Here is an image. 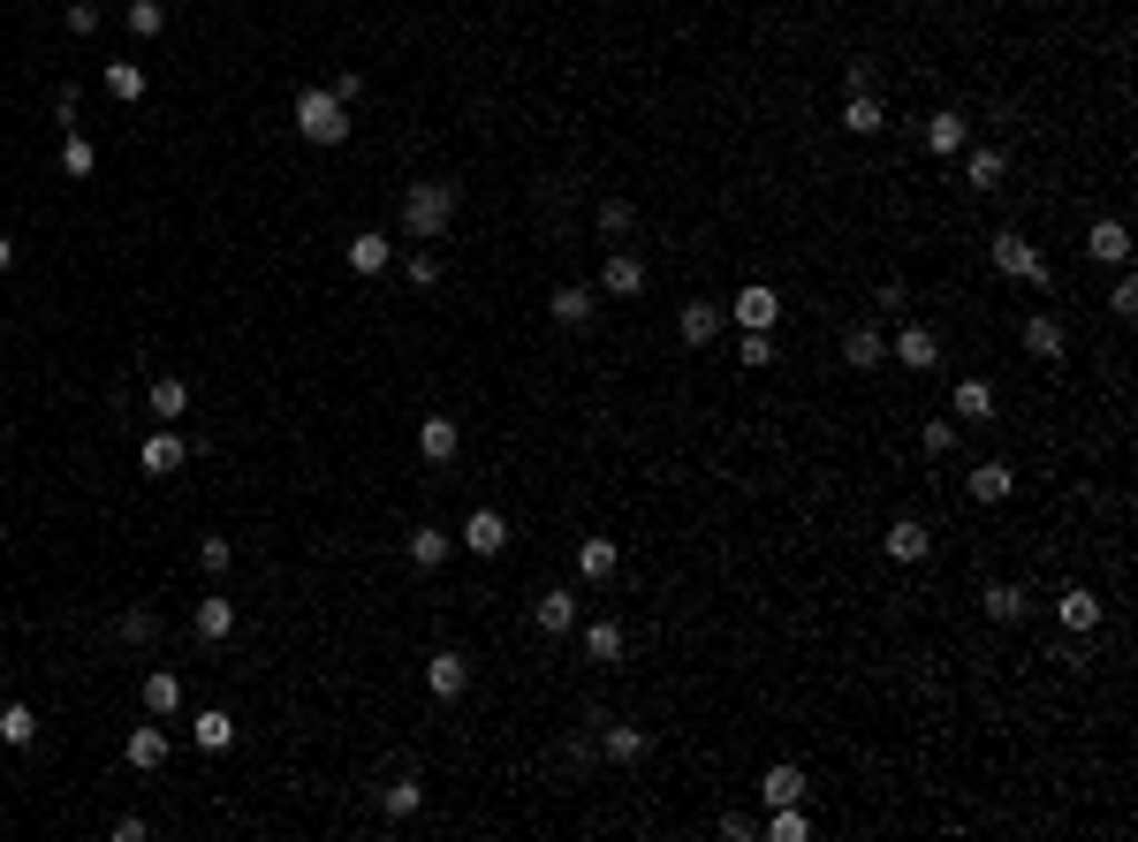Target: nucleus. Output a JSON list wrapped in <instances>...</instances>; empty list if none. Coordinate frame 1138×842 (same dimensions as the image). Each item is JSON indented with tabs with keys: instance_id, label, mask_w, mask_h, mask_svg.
Masks as SVG:
<instances>
[{
	"instance_id": "nucleus-31",
	"label": "nucleus",
	"mask_w": 1138,
	"mask_h": 842,
	"mask_svg": "<svg viewBox=\"0 0 1138 842\" xmlns=\"http://www.w3.org/2000/svg\"><path fill=\"white\" fill-rule=\"evenodd\" d=\"M532 623H540V631H577V600H570V592H540V607H532Z\"/></svg>"
},
{
	"instance_id": "nucleus-39",
	"label": "nucleus",
	"mask_w": 1138,
	"mask_h": 842,
	"mask_svg": "<svg viewBox=\"0 0 1138 842\" xmlns=\"http://www.w3.org/2000/svg\"><path fill=\"white\" fill-rule=\"evenodd\" d=\"M843 357H850V365H881V357H888L881 327H850V335H843Z\"/></svg>"
},
{
	"instance_id": "nucleus-1",
	"label": "nucleus",
	"mask_w": 1138,
	"mask_h": 842,
	"mask_svg": "<svg viewBox=\"0 0 1138 842\" xmlns=\"http://www.w3.org/2000/svg\"><path fill=\"white\" fill-rule=\"evenodd\" d=\"M395 220H403L410 244H441L448 220H456V182H410L403 206H395Z\"/></svg>"
},
{
	"instance_id": "nucleus-51",
	"label": "nucleus",
	"mask_w": 1138,
	"mask_h": 842,
	"mask_svg": "<svg viewBox=\"0 0 1138 842\" xmlns=\"http://www.w3.org/2000/svg\"><path fill=\"white\" fill-rule=\"evenodd\" d=\"M8 266H16V244H8V236H0V274H8Z\"/></svg>"
},
{
	"instance_id": "nucleus-28",
	"label": "nucleus",
	"mask_w": 1138,
	"mask_h": 842,
	"mask_svg": "<svg viewBox=\"0 0 1138 842\" xmlns=\"http://www.w3.org/2000/svg\"><path fill=\"white\" fill-rule=\"evenodd\" d=\"M182 456H190V448H182V433H152V440H145V456H137V464L152 470V478H168V470H182Z\"/></svg>"
},
{
	"instance_id": "nucleus-37",
	"label": "nucleus",
	"mask_w": 1138,
	"mask_h": 842,
	"mask_svg": "<svg viewBox=\"0 0 1138 842\" xmlns=\"http://www.w3.org/2000/svg\"><path fill=\"white\" fill-rule=\"evenodd\" d=\"M91 168H99V152H91V137H77V129H61V175H77V182H85Z\"/></svg>"
},
{
	"instance_id": "nucleus-34",
	"label": "nucleus",
	"mask_w": 1138,
	"mask_h": 842,
	"mask_svg": "<svg viewBox=\"0 0 1138 842\" xmlns=\"http://www.w3.org/2000/svg\"><path fill=\"white\" fill-rule=\"evenodd\" d=\"M957 418H971V425L994 418V387L987 379H957Z\"/></svg>"
},
{
	"instance_id": "nucleus-21",
	"label": "nucleus",
	"mask_w": 1138,
	"mask_h": 842,
	"mask_svg": "<svg viewBox=\"0 0 1138 842\" xmlns=\"http://www.w3.org/2000/svg\"><path fill=\"white\" fill-rule=\"evenodd\" d=\"M600 752L615 759V766H631V759H645V729L637 721H607L600 729Z\"/></svg>"
},
{
	"instance_id": "nucleus-8",
	"label": "nucleus",
	"mask_w": 1138,
	"mask_h": 842,
	"mask_svg": "<svg viewBox=\"0 0 1138 842\" xmlns=\"http://www.w3.org/2000/svg\"><path fill=\"white\" fill-rule=\"evenodd\" d=\"M464 547L494 562V554L508 547V516H502V508H471V516H464Z\"/></svg>"
},
{
	"instance_id": "nucleus-20",
	"label": "nucleus",
	"mask_w": 1138,
	"mask_h": 842,
	"mask_svg": "<svg viewBox=\"0 0 1138 842\" xmlns=\"http://www.w3.org/2000/svg\"><path fill=\"white\" fill-rule=\"evenodd\" d=\"M623 645H631V637H623V623H615V615L585 623V653L600 661V668H615V661H623Z\"/></svg>"
},
{
	"instance_id": "nucleus-3",
	"label": "nucleus",
	"mask_w": 1138,
	"mask_h": 842,
	"mask_svg": "<svg viewBox=\"0 0 1138 842\" xmlns=\"http://www.w3.org/2000/svg\"><path fill=\"white\" fill-rule=\"evenodd\" d=\"M987 251H994V266H1002L1010 281H1032V289H1048V258H1040V244H1025L1017 228H1002Z\"/></svg>"
},
{
	"instance_id": "nucleus-49",
	"label": "nucleus",
	"mask_w": 1138,
	"mask_h": 842,
	"mask_svg": "<svg viewBox=\"0 0 1138 842\" xmlns=\"http://www.w3.org/2000/svg\"><path fill=\"white\" fill-rule=\"evenodd\" d=\"M69 31H77V39L99 31V8H91V0H69Z\"/></svg>"
},
{
	"instance_id": "nucleus-38",
	"label": "nucleus",
	"mask_w": 1138,
	"mask_h": 842,
	"mask_svg": "<svg viewBox=\"0 0 1138 842\" xmlns=\"http://www.w3.org/2000/svg\"><path fill=\"white\" fill-rule=\"evenodd\" d=\"M122 23L137 31V39H160V31H168V8H160V0H129Z\"/></svg>"
},
{
	"instance_id": "nucleus-22",
	"label": "nucleus",
	"mask_w": 1138,
	"mask_h": 842,
	"mask_svg": "<svg viewBox=\"0 0 1138 842\" xmlns=\"http://www.w3.org/2000/svg\"><path fill=\"white\" fill-rule=\"evenodd\" d=\"M387 266H395V244L387 236H373V228L349 236V274H387Z\"/></svg>"
},
{
	"instance_id": "nucleus-33",
	"label": "nucleus",
	"mask_w": 1138,
	"mask_h": 842,
	"mask_svg": "<svg viewBox=\"0 0 1138 842\" xmlns=\"http://www.w3.org/2000/svg\"><path fill=\"white\" fill-rule=\"evenodd\" d=\"M115 637H122V645H152V637H160V615H152V607H122V615H115Z\"/></svg>"
},
{
	"instance_id": "nucleus-7",
	"label": "nucleus",
	"mask_w": 1138,
	"mask_h": 842,
	"mask_svg": "<svg viewBox=\"0 0 1138 842\" xmlns=\"http://www.w3.org/2000/svg\"><path fill=\"white\" fill-rule=\"evenodd\" d=\"M675 327H683V341H691V349H706V341H721V327H729V311H721L714 296H691Z\"/></svg>"
},
{
	"instance_id": "nucleus-41",
	"label": "nucleus",
	"mask_w": 1138,
	"mask_h": 842,
	"mask_svg": "<svg viewBox=\"0 0 1138 842\" xmlns=\"http://www.w3.org/2000/svg\"><path fill=\"white\" fill-rule=\"evenodd\" d=\"M1002 168H1010V160H1002L994 145H979V152H971V190H1002Z\"/></svg>"
},
{
	"instance_id": "nucleus-23",
	"label": "nucleus",
	"mask_w": 1138,
	"mask_h": 842,
	"mask_svg": "<svg viewBox=\"0 0 1138 842\" xmlns=\"http://www.w3.org/2000/svg\"><path fill=\"white\" fill-rule=\"evenodd\" d=\"M190 744H198V752H228V744H236V714L206 706V714L190 721Z\"/></svg>"
},
{
	"instance_id": "nucleus-30",
	"label": "nucleus",
	"mask_w": 1138,
	"mask_h": 842,
	"mask_svg": "<svg viewBox=\"0 0 1138 842\" xmlns=\"http://www.w3.org/2000/svg\"><path fill=\"white\" fill-rule=\"evenodd\" d=\"M0 744H8V752H31V744H39V714H31V706H0Z\"/></svg>"
},
{
	"instance_id": "nucleus-13",
	"label": "nucleus",
	"mask_w": 1138,
	"mask_h": 842,
	"mask_svg": "<svg viewBox=\"0 0 1138 842\" xmlns=\"http://www.w3.org/2000/svg\"><path fill=\"white\" fill-rule=\"evenodd\" d=\"M1086 258L1124 266V258H1131V228H1124V220H1094V228H1086Z\"/></svg>"
},
{
	"instance_id": "nucleus-4",
	"label": "nucleus",
	"mask_w": 1138,
	"mask_h": 842,
	"mask_svg": "<svg viewBox=\"0 0 1138 842\" xmlns=\"http://www.w3.org/2000/svg\"><path fill=\"white\" fill-rule=\"evenodd\" d=\"M425 691H433V699H464V691H471V661L456 653V645L425 653Z\"/></svg>"
},
{
	"instance_id": "nucleus-47",
	"label": "nucleus",
	"mask_w": 1138,
	"mask_h": 842,
	"mask_svg": "<svg viewBox=\"0 0 1138 842\" xmlns=\"http://www.w3.org/2000/svg\"><path fill=\"white\" fill-rule=\"evenodd\" d=\"M919 440H927V456H949V448H957V425H949V418H933L927 433H919Z\"/></svg>"
},
{
	"instance_id": "nucleus-11",
	"label": "nucleus",
	"mask_w": 1138,
	"mask_h": 842,
	"mask_svg": "<svg viewBox=\"0 0 1138 842\" xmlns=\"http://www.w3.org/2000/svg\"><path fill=\"white\" fill-rule=\"evenodd\" d=\"M881 554H888V562H927V554H933L927 524H919V516H895V524H888V539H881Z\"/></svg>"
},
{
	"instance_id": "nucleus-9",
	"label": "nucleus",
	"mask_w": 1138,
	"mask_h": 842,
	"mask_svg": "<svg viewBox=\"0 0 1138 842\" xmlns=\"http://www.w3.org/2000/svg\"><path fill=\"white\" fill-rule=\"evenodd\" d=\"M1062 349H1070L1062 319H1055V311H1032V319H1025V357H1040V365H1062Z\"/></svg>"
},
{
	"instance_id": "nucleus-17",
	"label": "nucleus",
	"mask_w": 1138,
	"mask_h": 842,
	"mask_svg": "<svg viewBox=\"0 0 1138 842\" xmlns=\"http://www.w3.org/2000/svg\"><path fill=\"white\" fill-rule=\"evenodd\" d=\"M547 311H554V327H592V311H600V304H592V289L562 281V289L547 296Z\"/></svg>"
},
{
	"instance_id": "nucleus-35",
	"label": "nucleus",
	"mask_w": 1138,
	"mask_h": 842,
	"mask_svg": "<svg viewBox=\"0 0 1138 842\" xmlns=\"http://www.w3.org/2000/svg\"><path fill=\"white\" fill-rule=\"evenodd\" d=\"M122 752H129V766H145V774H152V766L168 759V736H160V729H129Z\"/></svg>"
},
{
	"instance_id": "nucleus-15",
	"label": "nucleus",
	"mask_w": 1138,
	"mask_h": 842,
	"mask_svg": "<svg viewBox=\"0 0 1138 842\" xmlns=\"http://www.w3.org/2000/svg\"><path fill=\"white\" fill-rule=\"evenodd\" d=\"M600 289H607V296H637V289H645V258H637V251H607Z\"/></svg>"
},
{
	"instance_id": "nucleus-48",
	"label": "nucleus",
	"mask_w": 1138,
	"mask_h": 842,
	"mask_svg": "<svg viewBox=\"0 0 1138 842\" xmlns=\"http://www.w3.org/2000/svg\"><path fill=\"white\" fill-rule=\"evenodd\" d=\"M873 85H881V69H873V61H850V69H843V99H850V91H873Z\"/></svg>"
},
{
	"instance_id": "nucleus-14",
	"label": "nucleus",
	"mask_w": 1138,
	"mask_h": 842,
	"mask_svg": "<svg viewBox=\"0 0 1138 842\" xmlns=\"http://www.w3.org/2000/svg\"><path fill=\"white\" fill-rule=\"evenodd\" d=\"M895 365L933 373V365H941V335H933V327H903V335H895Z\"/></svg>"
},
{
	"instance_id": "nucleus-52",
	"label": "nucleus",
	"mask_w": 1138,
	"mask_h": 842,
	"mask_svg": "<svg viewBox=\"0 0 1138 842\" xmlns=\"http://www.w3.org/2000/svg\"><path fill=\"white\" fill-rule=\"evenodd\" d=\"M0 706H8V699H0Z\"/></svg>"
},
{
	"instance_id": "nucleus-10",
	"label": "nucleus",
	"mask_w": 1138,
	"mask_h": 842,
	"mask_svg": "<svg viewBox=\"0 0 1138 842\" xmlns=\"http://www.w3.org/2000/svg\"><path fill=\"white\" fill-rule=\"evenodd\" d=\"M979 607H987V623H1025L1032 615V592L1010 585V577H994V585L979 592Z\"/></svg>"
},
{
	"instance_id": "nucleus-36",
	"label": "nucleus",
	"mask_w": 1138,
	"mask_h": 842,
	"mask_svg": "<svg viewBox=\"0 0 1138 842\" xmlns=\"http://www.w3.org/2000/svg\"><path fill=\"white\" fill-rule=\"evenodd\" d=\"M964 137H971L964 115H949V107H941V115L927 122V145H933V152H964Z\"/></svg>"
},
{
	"instance_id": "nucleus-19",
	"label": "nucleus",
	"mask_w": 1138,
	"mask_h": 842,
	"mask_svg": "<svg viewBox=\"0 0 1138 842\" xmlns=\"http://www.w3.org/2000/svg\"><path fill=\"white\" fill-rule=\"evenodd\" d=\"M1055 615H1062V631H1078V637L1100 631V600H1094L1086 585H1070V592H1062V600H1055Z\"/></svg>"
},
{
	"instance_id": "nucleus-32",
	"label": "nucleus",
	"mask_w": 1138,
	"mask_h": 842,
	"mask_svg": "<svg viewBox=\"0 0 1138 842\" xmlns=\"http://www.w3.org/2000/svg\"><path fill=\"white\" fill-rule=\"evenodd\" d=\"M175 706H182V675L152 668L145 675V714H175Z\"/></svg>"
},
{
	"instance_id": "nucleus-46",
	"label": "nucleus",
	"mask_w": 1138,
	"mask_h": 842,
	"mask_svg": "<svg viewBox=\"0 0 1138 842\" xmlns=\"http://www.w3.org/2000/svg\"><path fill=\"white\" fill-rule=\"evenodd\" d=\"M1108 311H1116V319H1131V311H1138V281H1131V274H1116V289H1108Z\"/></svg>"
},
{
	"instance_id": "nucleus-45",
	"label": "nucleus",
	"mask_w": 1138,
	"mask_h": 842,
	"mask_svg": "<svg viewBox=\"0 0 1138 842\" xmlns=\"http://www.w3.org/2000/svg\"><path fill=\"white\" fill-rule=\"evenodd\" d=\"M228 562H236V547H228L220 532H212V539H198V569H206V577H220Z\"/></svg>"
},
{
	"instance_id": "nucleus-50",
	"label": "nucleus",
	"mask_w": 1138,
	"mask_h": 842,
	"mask_svg": "<svg viewBox=\"0 0 1138 842\" xmlns=\"http://www.w3.org/2000/svg\"><path fill=\"white\" fill-rule=\"evenodd\" d=\"M327 91H335L342 107H349V99H357V91H365V77H357V69H342V77H335V85H327Z\"/></svg>"
},
{
	"instance_id": "nucleus-24",
	"label": "nucleus",
	"mask_w": 1138,
	"mask_h": 842,
	"mask_svg": "<svg viewBox=\"0 0 1138 842\" xmlns=\"http://www.w3.org/2000/svg\"><path fill=\"white\" fill-rule=\"evenodd\" d=\"M403 554H410V562H418V569H441V562H448V554H456V539H448V532H441V524H418V532H410V547H403Z\"/></svg>"
},
{
	"instance_id": "nucleus-16",
	"label": "nucleus",
	"mask_w": 1138,
	"mask_h": 842,
	"mask_svg": "<svg viewBox=\"0 0 1138 842\" xmlns=\"http://www.w3.org/2000/svg\"><path fill=\"white\" fill-rule=\"evenodd\" d=\"M759 798H766V804H804V766L774 759V766L759 774Z\"/></svg>"
},
{
	"instance_id": "nucleus-6",
	"label": "nucleus",
	"mask_w": 1138,
	"mask_h": 842,
	"mask_svg": "<svg viewBox=\"0 0 1138 842\" xmlns=\"http://www.w3.org/2000/svg\"><path fill=\"white\" fill-rule=\"evenodd\" d=\"M190 631L206 637V645H228V637H236V600H228V592H206V600L190 607Z\"/></svg>"
},
{
	"instance_id": "nucleus-5",
	"label": "nucleus",
	"mask_w": 1138,
	"mask_h": 842,
	"mask_svg": "<svg viewBox=\"0 0 1138 842\" xmlns=\"http://www.w3.org/2000/svg\"><path fill=\"white\" fill-rule=\"evenodd\" d=\"M729 319H736L744 335H766V327L782 319V296L766 289V281H752V289H736V304H729Z\"/></svg>"
},
{
	"instance_id": "nucleus-2",
	"label": "nucleus",
	"mask_w": 1138,
	"mask_h": 842,
	"mask_svg": "<svg viewBox=\"0 0 1138 842\" xmlns=\"http://www.w3.org/2000/svg\"><path fill=\"white\" fill-rule=\"evenodd\" d=\"M296 129H304V145H342L349 137V107L327 85H304L296 91Z\"/></svg>"
},
{
	"instance_id": "nucleus-40",
	"label": "nucleus",
	"mask_w": 1138,
	"mask_h": 842,
	"mask_svg": "<svg viewBox=\"0 0 1138 842\" xmlns=\"http://www.w3.org/2000/svg\"><path fill=\"white\" fill-rule=\"evenodd\" d=\"M107 91H115L122 107H129V99H145V69H137V61H107Z\"/></svg>"
},
{
	"instance_id": "nucleus-18",
	"label": "nucleus",
	"mask_w": 1138,
	"mask_h": 842,
	"mask_svg": "<svg viewBox=\"0 0 1138 842\" xmlns=\"http://www.w3.org/2000/svg\"><path fill=\"white\" fill-rule=\"evenodd\" d=\"M843 129H850V137H881V129H888V107L873 99V91H850V99H843Z\"/></svg>"
},
{
	"instance_id": "nucleus-12",
	"label": "nucleus",
	"mask_w": 1138,
	"mask_h": 842,
	"mask_svg": "<svg viewBox=\"0 0 1138 842\" xmlns=\"http://www.w3.org/2000/svg\"><path fill=\"white\" fill-rule=\"evenodd\" d=\"M456 448H464V425H456V418H425L418 425V456H425V464H456Z\"/></svg>"
},
{
	"instance_id": "nucleus-43",
	"label": "nucleus",
	"mask_w": 1138,
	"mask_h": 842,
	"mask_svg": "<svg viewBox=\"0 0 1138 842\" xmlns=\"http://www.w3.org/2000/svg\"><path fill=\"white\" fill-rule=\"evenodd\" d=\"M766 835H774V842H804V835H812V820H804L798 804H774V820H766Z\"/></svg>"
},
{
	"instance_id": "nucleus-29",
	"label": "nucleus",
	"mask_w": 1138,
	"mask_h": 842,
	"mask_svg": "<svg viewBox=\"0 0 1138 842\" xmlns=\"http://www.w3.org/2000/svg\"><path fill=\"white\" fill-rule=\"evenodd\" d=\"M615 562H623V547L585 539V547H577V577H585V585H607V577H615Z\"/></svg>"
},
{
	"instance_id": "nucleus-42",
	"label": "nucleus",
	"mask_w": 1138,
	"mask_h": 842,
	"mask_svg": "<svg viewBox=\"0 0 1138 842\" xmlns=\"http://www.w3.org/2000/svg\"><path fill=\"white\" fill-rule=\"evenodd\" d=\"M631 228H637L631 198H600V236H631Z\"/></svg>"
},
{
	"instance_id": "nucleus-26",
	"label": "nucleus",
	"mask_w": 1138,
	"mask_h": 842,
	"mask_svg": "<svg viewBox=\"0 0 1138 842\" xmlns=\"http://www.w3.org/2000/svg\"><path fill=\"white\" fill-rule=\"evenodd\" d=\"M145 403H152V418H182V410H190V379H182V373H160Z\"/></svg>"
},
{
	"instance_id": "nucleus-44",
	"label": "nucleus",
	"mask_w": 1138,
	"mask_h": 842,
	"mask_svg": "<svg viewBox=\"0 0 1138 842\" xmlns=\"http://www.w3.org/2000/svg\"><path fill=\"white\" fill-rule=\"evenodd\" d=\"M403 281H410V289H441V258L410 251V258H403Z\"/></svg>"
},
{
	"instance_id": "nucleus-27",
	"label": "nucleus",
	"mask_w": 1138,
	"mask_h": 842,
	"mask_svg": "<svg viewBox=\"0 0 1138 842\" xmlns=\"http://www.w3.org/2000/svg\"><path fill=\"white\" fill-rule=\"evenodd\" d=\"M379 804H387V820H418V804H425V782H418V774H395V782L379 790Z\"/></svg>"
},
{
	"instance_id": "nucleus-25",
	"label": "nucleus",
	"mask_w": 1138,
	"mask_h": 842,
	"mask_svg": "<svg viewBox=\"0 0 1138 842\" xmlns=\"http://www.w3.org/2000/svg\"><path fill=\"white\" fill-rule=\"evenodd\" d=\"M1017 494V478H1010V464H971V502H1010Z\"/></svg>"
}]
</instances>
